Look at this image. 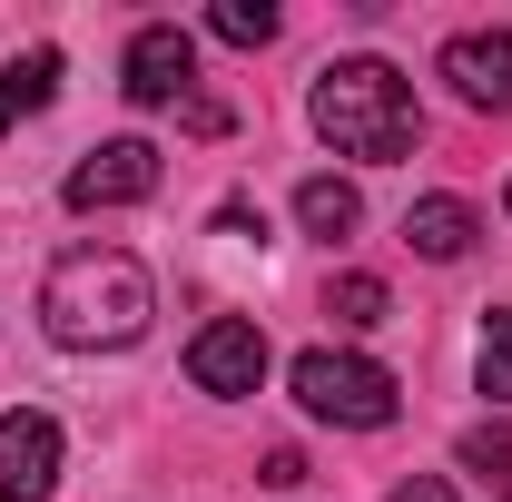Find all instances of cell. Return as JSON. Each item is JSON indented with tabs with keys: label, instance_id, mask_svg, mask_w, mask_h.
Here are the masks:
<instances>
[{
	"label": "cell",
	"instance_id": "obj_1",
	"mask_svg": "<svg viewBox=\"0 0 512 502\" xmlns=\"http://www.w3.org/2000/svg\"><path fill=\"white\" fill-rule=\"evenodd\" d=\"M148 315H158V286H148V266L128 247H69L50 276H40V325L79 345V355H119L148 335Z\"/></svg>",
	"mask_w": 512,
	"mask_h": 502
},
{
	"label": "cell",
	"instance_id": "obj_2",
	"mask_svg": "<svg viewBox=\"0 0 512 502\" xmlns=\"http://www.w3.org/2000/svg\"><path fill=\"white\" fill-rule=\"evenodd\" d=\"M306 119L335 158H414V138H424V109H414V79L394 60H325L316 69V99H306Z\"/></svg>",
	"mask_w": 512,
	"mask_h": 502
},
{
	"label": "cell",
	"instance_id": "obj_3",
	"mask_svg": "<svg viewBox=\"0 0 512 502\" xmlns=\"http://www.w3.org/2000/svg\"><path fill=\"white\" fill-rule=\"evenodd\" d=\"M296 404H306L316 424H345V434H384V424L404 414V384L384 375L375 355L316 345V355H296Z\"/></svg>",
	"mask_w": 512,
	"mask_h": 502
},
{
	"label": "cell",
	"instance_id": "obj_4",
	"mask_svg": "<svg viewBox=\"0 0 512 502\" xmlns=\"http://www.w3.org/2000/svg\"><path fill=\"white\" fill-rule=\"evenodd\" d=\"M188 384L197 394H227V404L256 394V384H266V335H256L247 315H207L188 335Z\"/></svg>",
	"mask_w": 512,
	"mask_h": 502
},
{
	"label": "cell",
	"instance_id": "obj_5",
	"mask_svg": "<svg viewBox=\"0 0 512 502\" xmlns=\"http://www.w3.org/2000/svg\"><path fill=\"white\" fill-rule=\"evenodd\" d=\"M138 109H188L197 99V40L178 20H148L138 40H128V79H119Z\"/></svg>",
	"mask_w": 512,
	"mask_h": 502
},
{
	"label": "cell",
	"instance_id": "obj_6",
	"mask_svg": "<svg viewBox=\"0 0 512 502\" xmlns=\"http://www.w3.org/2000/svg\"><path fill=\"white\" fill-rule=\"evenodd\" d=\"M50 483H60V424L10 404L0 414V502H50Z\"/></svg>",
	"mask_w": 512,
	"mask_h": 502
},
{
	"label": "cell",
	"instance_id": "obj_7",
	"mask_svg": "<svg viewBox=\"0 0 512 502\" xmlns=\"http://www.w3.org/2000/svg\"><path fill=\"white\" fill-rule=\"evenodd\" d=\"M138 197H158V148L148 138H109L69 168V207H138Z\"/></svg>",
	"mask_w": 512,
	"mask_h": 502
},
{
	"label": "cell",
	"instance_id": "obj_8",
	"mask_svg": "<svg viewBox=\"0 0 512 502\" xmlns=\"http://www.w3.org/2000/svg\"><path fill=\"white\" fill-rule=\"evenodd\" d=\"M444 79L463 109H512V30H463L444 40Z\"/></svg>",
	"mask_w": 512,
	"mask_h": 502
},
{
	"label": "cell",
	"instance_id": "obj_9",
	"mask_svg": "<svg viewBox=\"0 0 512 502\" xmlns=\"http://www.w3.org/2000/svg\"><path fill=\"white\" fill-rule=\"evenodd\" d=\"M483 237V217H473V197H414L404 207V247L434 256V266H453V256Z\"/></svg>",
	"mask_w": 512,
	"mask_h": 502
},
{
	"label": "cell",
	"instance_id": "obj_10",
	"mask_svg": "<svg viewBox=\"0 0 512 502\" xmlns=\"http://www.w3.org/2000/svg\"><path fill=\"white\" fill-rule=\"evenodd\" d=\"M296 217H306V237L335 247V237L365 227V197H355V178H306V188H296Z\"/></svg>",
	"mask_w": 512,
	"mask_h": 502
},
{
	"label": "cell",
	"instance_id": "obj_11",
	"mask_svg": "<svg viewBox=\"0 0 512 502\" xmlns=\"http://www.w3.org/2000/svg\"><path fill=\"white\" fill-rule=\"evenodd\" d=\"M60 99V50H20V60L0 69V109L10 119H30V109H50Z\"/></svg>",
	"mask_w": 512,
	"mask_h": 502
},
{
	"label": "cell",
	"instance_id": "obj_12",
	"mask_svg": "<svg viewBox=\"0 0 512 502\" xmlns=\"http://www.w3.org/2000/svg\"><path fill=\"white\" fill-rule=\"evenodd\" d=\"M384 306H394V296H384V276H335V286H325V315H335L345 335L384 325Z\"/></svg>",
	"mask_w": 512,
	"mask_h": 502
},
{
	"label": "cell",
	"instance_id": "obj_13",
	"mask_svg": "<svg viewBox=\"0 0 512 502\" xmlns=\"http://www.w3.org/2000/svg\"><path fill=\"white\" fill-rule=\"evenodd\" d=\"M473 375H483V394H493V404H512V306L483 315V355H473Z\"/></svg>",
	"mask_w": 512,
	"mask_h": 502
},
{
	"label": "cell",
	"instance_id": "obj_14",
	"mask_svg": "<svg viewBox=\"0 0 512 502\" xmlns=\"http://www.w3.org/2000/svg\"><path fill=\"white\" fill-rule=\"evenodd\" d=\"M207 30H217L227 50H266V40H276V10H266V0H217Z\"/></svg>",
	"mask_w": 512,
	"mask_h": 502
},
{
	"label": "cell",
	"instance_id": "obj_15",
	"mask_svg": "<svg viewBox=\"0 0 512 502\" xmlns=\"http://www.w3.org/2000/svg\"><path fill=\"white\" fill-rule=\"evenodd\" d=\"M463 473L512 483V424H473V434H463Z\"/></svg>",
	"mask_w": 512,
	"mask_h": 502
},
{
	"label": "cell",
	"instance_id": "obj_16",
	"mask_svg": "<svg viewBox=\"0 0 512 502\" xmlns=\"http://www.w3.org/2000/svg\"><path fill=\"white\" fill-rule=\"evenodd\" d=\"M256 483H266V493H296V483H306V453H296V443H276V453H266V473H256Z\"/></svg>",
	"mask_w": 512,
	"mask_h": 502
},
{
	"label": "cell",
	"instance_id": "obj_17",
	"mask_svg": "<svg viewBox=\"0 0 512 502\" xmlns=\"http://www.w3.org/2000/svg\"><path fill=\"white\" fill-rule=\"evenodd\" d=\"M384 502H453V483H444V473H414V483H394Z\"/></svg>",
	"mask_w": 512,
	"mask_h": 502
},
{
	"label": "cell",
	"instance_id": "obj_18",
	"mask_svg": "<svg viewBox=\"0 0 512 502\" xmlns=\"http://www.w3.org/2000/svg\"><path fill=\"white\" fill-rule=\"evenodd\" d=\"M0 128H10V109H0Z\"/></svg>",
	"mask_w": 512,
	"mask_h": 502
}]
</instances>
